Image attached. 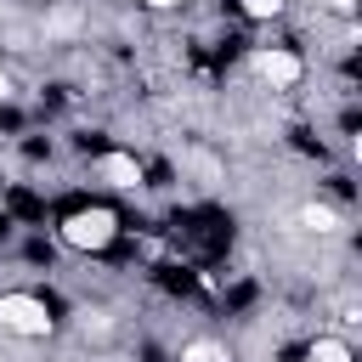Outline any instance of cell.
Returning <instances> with one entry per match:
<instances>
[{
  "instance_id": "7a4b0ae2",
  "label": "cell",
  "mask_w": 362,
  "mask_h": 362,
  "mask_svg": "<svg viewBox=\"0 0 362 362\" xmlns=\"http://www.w3.org/2000/svg\"><path fill=\"white\" fill-rule=\"evenodd\" d=\"M51 328H57L51 300H40L34 288H6V294H0V334H17V339H45Z\"/></svg>"
},
{
  "instance_id": "3957f363",
  "label": "cell",
  "mask_w": 362,
  "mask_h": 362,
  "mask_svg": "<svg viewBox=\"0 0 362 362\" xmlns=\"http://www.w3.org/2000/svg\"><path fill=\"white\" fill-rule=\"evenodd\" d=\"M249 74L266 79L272 90H288V85H300L305 62H300V51H288V45H255V51H249Z\"/></svg>"
},
{
  "instance_id": "30bf717a",
  "label": "cell",
  "mask_w": 362,
  "mask_h": 362,
  "mask_svg": "<svg viewBox=\"0 0 362 362\" xmlns=\"http://www.w3.org/2000/svg\"><path fill=\"white\" fill-rule=\"evenodd\" d=\"M141 6H153V11H170V6H187V0H141Z\"/></svg>"
},
{
  "instance_id": "277c9868",
  "label": "cell",
  "mask_w": 362,
  "mask_h": 362,
  "mask_svg": "<svg viewBox=\"0 0 362 362\" xmlns=\"http://www.w3.org/2000/svg\"><path fill=\"white\" fill-rule=\"evenodd\" d=\"M96 175H102L107 187L130 192V187H141V158H136V153H119V147H113V153H102V158H96Z\"/></svg>"
},
{
  "instance_id": "5b68a950",
  "label": "cell",
  "mask_w": 362,
  "mask_h": 362,
  "mask_svg": "<svg viewBox=\"0 0 362 362\" xmlns=\"http://www.w3.org/2000/svg\"><path fill=\"white\" fill-rule=\"evenodd\" d=\"M305 362H351V345H345V339H334V334H317V339H311V351H305Z\"/></svg>"
},
{
  "instance_id": "6da1fadb",
  "label": "cell",
  "mask_w": 362,
  "mask_h": 362,
  "mask_svg": "<svg viewBox=\"0 0 362 362\" xmlns=\"http://www.w3.org/2000/svg\"><path fill=\"white\" fill-rule=\"evenodd\" d=\"M57 238H62L68 249H79V255H102V249L119 238V215H113L107 204H79V209L62 215Z\"/></svg>"
},
{
  "instance_id": "ba28073f",
  "label": "cell",
  "mask_w": 362,
  "mask_h": 362,
  "mask_svg": "<svg viewBox=\"0 0 362 362\" xmlns=\"http://www.w3.org/2000/svg\"><path fill=\"white\" fill-rule=\"evenodd\" d=\"M243 17L266 23V17H283V0H243Z\"/></svg>"
},
{
  "instance_id": "9c48e42d",
  "label": "cell",
  "mask_w": 362,
  "mask_h": 362,
  "mask_svg": "<svg viewBox=\"0 0 362 362\" xmlns=\"http://www.w3.org/2000/svg\"><path fill=\"white\" fill-rule=\"evenodd\" d=\"M328 6H334L339 17H351V11H356V0H328Z\"/></svg>"
},
{
  "instance_id": "8992f818",
  "label": "cell",
  "mask_w": 362,
  "mask_h": 362,
  "mask_svg": "<svg viewBox=\"0 0 362 362\" xmlns=\"http://www.w3.org/2000/svg\"><path fill=\"white\" fill-rule=\"evenodd\" d=\"M300 221H305L311 232H322V238H328V232H339V215H334L328 204H305V209H300Z\"/></svg>"
},
{
  "instance_id": "52a82bcc",
  "label": "cell",
  "mask_w": 362,
  "mask_h": 362,
  "mask_svg": "<svg viewBox=\"0 0 362 362\" xmlns=\"http://www.w3.org/2000/svg\"><path fill=\"white\" fill-rule=\"evenodd\" d=\"M181 362H226V351L215 339H187L181 345Z\"/></svg>"
},
{
  "instance_id": "8fae6325",
  "label": "cell",
  "mask_w": 362,
  "mask_h": 362,
  "mask_svg": "<svg viewBox=\"0 0 362 362\" xmlns=\"http://www.w3.org/2000/svg\"><path fill=\"white\" fill-rule=\"evenodd\" d=\"M6 96H11V74L0 68V102H6Z\"/></svg>"
}]
</instances>
